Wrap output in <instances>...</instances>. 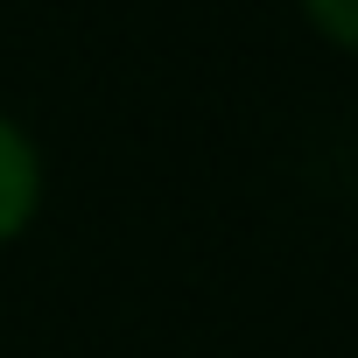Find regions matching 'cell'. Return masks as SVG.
I'll use <instances>...</instances> for the list:
<instances>
[{
    "instance_id": "1",
    "label": "cell",
    "mask_w": 358,
    "mask_h": 358,
    "mask_svg": "<svg viewBox=\"0 0 358 358\" xmlns=\"http://www.w3.org/2000/svg\"><path fill=\"white\" fill-rule=\"evenodd\" d=\"M43 190H50V169H43L36 134L15 113H0V246H15L43 218Z\"/></svg>"
},
{
    "instance_id": "2",
    "label": "cell",
    "mask_w": 358,
    "mask_h": 358,
    "mask_svg": "<svg viewBox=\"0 0 358 358\" xmlns=\"http://www.w3.org/2000/svg\"><path fill=\"white\" fill-rule=\"evenodd\" d=\"M302 22L330 43V50H351L358 57V0H295Z\"/></svg>"
}]
</instances>
